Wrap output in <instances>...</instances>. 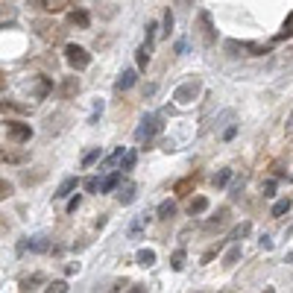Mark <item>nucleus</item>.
<instances>
[{
  "label": "nucleus",
  "mask_w": 293,
  "mask_h": 293,
  "mask_svg": "<svg viewBox=\"0 0 293 293\" xmlns=\"http://www.w3.org/2000/svg\"><path fill=\"white\" fill-rule=\"evenodd\" d=\"M33 33L38 35L41 41H47V44H59V41H65L68 30H65V27H59L53 18H35V21H33Z\"/></svg>",
  "instance_id": "obj_1"
},
{
  "label": "nucleus",
  "mask_w": 293,
  "mask_h": 293,
  "mask_svg": "<svg viewBox=\"0 0 293 293\" xmlns=\"http://www.w3.org/2000/svg\"><path fill=\"white\" fill-rule=\"evenodd\" d=\"M65 62H68L73 70H85L91 65V53L79 44H65Z\"/></svg>",
  "instance_id": "obj_2"
},
{
  "label": "nucleus",
  "mask_w": 293,
  "mask_h": 293,
  "mask_svg": "<svg viewBox=\"0 0 293 293\" xmlns=\"http://www.w3.org/2000/svg\"><path fill=\"white\" fill-rule=\"evenodd\" d=\"M6 138L12 141V144H27V141L33 138V129H30V123L12 121V123H6Z\"/></svg>",
  "instance_id": "obj_3"
},
{
  "label": "nucleus",
  "mask_w": 293,
  "mask_h": 293,
  "mask_svg": "<svg viewBox=\"0 0 293 293\" xmlns=\"http://www.w3.org/2000/svg\"><path fill=\"white\" fill-rule=\"evenodd\" d=\"M200 94V79H188V82H182V85L176 88V94H173V100L179 106H188L193 97Z\"/></svg>",
  "instance_id": "obj_4"
},
{
  "label": "nucleus",
  "mask_w": 293,
  "mask_h": 293,
  "mask_svg": "<svg viewBox=\"0 0 293 293\" xmlns=\"http://www.w3.org/2000/svg\"><path fill=\"white\" fill-rule=\"evenodd\" d=\"M30 153L21 147H0V164H27Z\"/></svg>",
  "instance_id": "obj_5"
},
{
  "label": "nucleus",
  "mask_w": 293,
  "mask_h": 293,
  "mask_svg": "<svg viewBox=\"0 0 293 293\" xmlns=\"http://www.w3.org/2000/svg\"><path fill=\"white\" fill-rule=\"evenodd\" d=\"M155 132H161V118H158V115H150V118H144V123L138 126L135 138L138 141H153Z\"/></svg>",
  "instance_id": "obj_6"
},
{
  "label": "nucleus",
  "mask_w": 293,
  "mask_h": 293,
  "mask_svg": "<svg viewBox=\"0 0 293 293\" xmlns=\"http://www.w3.org/2000/svg\"><path fill=\"white\" fill-rule=\"evenodd\" d=\"M79 94V79L76 76H62V82H59V97L62 100H73Z\"/></svg>",
  "instance_id": "obj_7"
},
{
  "label": "nucleus",
  "mask_w": 293,
  "mask_h": 293,
  "mask_svg": "<svg viewBox=\"0 0 293 293\" xmlns=\"http://www.w3.org/2000/svg\"><path fill=\"white\" fill-rule=\"evenodd\" d=\"M68 27L88 30V27H91V15H88L85 9H70V12H68Z\"/></svg>",
  "instance_id": "obj_8"
},
{
  "label": "nucleus",
  "mask_w": 293,
  "mask_h": 293,
  "mask_svg": "<svg viewBox=\"0 0 293 293\" xmlns=\"http://www.w3.org/2000/svg\"><path fill=\"white\" fill-rule=\"evenodd\" d=\"M200 33H203V41H206V44H214V41H217L214 27H211V15H208V12H200Z\"/></svg>",
  "instance_id": "obj_9"
},
{
  "label": "nucleus",
  "mask_w": 293,
  "mask_h": 293,
  "mask_svg": "<svg viewBox=\"0 0 293 293\" xmlns=\"http://www.w3.org/2000/svg\"><path fill=\"white\" fill-rule=\"evenodd\" d=\"M0 112L3 115H30V106L18 103V100H0Z\"/></svg>",
  "instance_id": "obj_10"
},
{
  "label": "nucleus",
  "mask_w": 293,
  "mask_h": 293,
  "mask_svg": "<svg viewBox=\"0 0 293 293\" xmlns=\"http://www.w3.org/2000/svg\"><path fill=\"white\" fill-rule=\"evenodd\" d=\"M135 190H138L135 182H123L121 188H118V203H121V206H129V203L135 200Z\"/></svg>",
  "instance_id": "obj_11"
},
{
  "label": "nucleus",
  "mask_w": 293,
  "mask_h": 293,
  "mask_svg": "<svg viewBox=\"0 0 293 293\" xmlns=\"http://www.w3.org/2000/svg\"><path fill=\"white\" fill-rule=\"evenodd\" d=\"M193 185H197V176L179 179V182L173 185V193H176V197H190V193H193Z\"/></svg>",
  "instance_id": "obj_12"
},
{
  "label": "nucleus",
  "mask_w": 293,
  "mask_h": 293,
  "mask_svg": "<svg viewBox=\"0 0 293 293\" xmlns=\"http://www.w3.org/2000/svg\"><path fill=\"white\" fill-rule=\"evenodd\" d=\"M121 182H123V170H115L112 176H106L103 182H100V193H112Z\"/></svg>",
  "instance_id": "obj_13"
},
{
  "label": "nucleus",
  "mask_w": 293,
  "mask_h": 293,
  "mask_svg": "<svg viewBox=\"0 0 293 293\" xmlns=\"http://www.w3.org/2000/svg\"><path fill=\"white\" fill-rule=\"evenodd\" d=\"M76 185H79V179H76V176H68V179L59 185V190L53 193V200H65V197H70V190H76Z\"/></svg>",
  "instance_id": "obj_14"
},
{
  "label": "nucleus",
  "mask_w": 293,
  "mask_h": 293,
  "mask_svg": "<svg viewBox=\"0 0 293 293\" xmlns=\"http://www.w3.org/2000/svg\"><path fill=\"white\" fill-rule=\"evenodd\" d=\"M208 211V197H193L188 203V214L190 217H200V214H206Z\"/></svg>",
  "instance_id": "obj_15"
},
{
  "label": "nucleus",
  "mask_w": 293,
  "mask_h": 293,
  "mask_svg": "<svg viewBox=\"0 0 293 293\" xmlns=\"http://www.w3.org/2000/svg\"><path fill=\"white\" fill-rule=\"evenodd\" d=\"M135 79H138V76H135V70H132V68H126V70L121 73V76H118V85H115V88H118V91H126V88H132V85H135Z\"/></svg>",
  "instance_id": "obj_16"
},
{
  "label": "nucleus",
  "mask_w": 293,
  "mask_h": 293,
  "mask_svg": "<svg viewBox=\"0 0 293 293\" xmlns=\"http://www.w3.org/2000/svg\"><path fill=\"white\" fill-rule=\"evenodd\" d=\"M27 246H30V249H33V252H44V249H47V238H44V235H38V238H30V243H21V246H18V249H21V252H24V249H27Z\"/></svg>",
  "instance_id": "obj_17"
},
{
  "label": "nucleus",
  "mask_w": 293,
  "mask_h": 293,
  "mask_svg": "<svg viewBox=\"0 0 293 293\" xmlns=\"http://www.w3.org/2000/svg\"><path fill=\"white\" fill-rule=\"evenodd\" d=\"M150 53H153V47H147V44H141V47H138V53H135L138 70H147V65H150Z\"/></svg>",
  "instance_id": "obj_18"
},
{
  "label": "nucleus",
  "mask_w": 293,
  "mask_h": 293,
  "mask_svg": "<svg viewBox=\"0 0 293 293\" xmlns=\"http://www.w3.org/2000/svg\"><path fill=\"white\" fill-rule=\"evenodd\" d=\"M155 214H158V220H170L173 214H176V203H173V200H164V203L158 206Z\"/></svg>",
  "instance_id": "obj_19"
},
{
  "label": "nucleus",
  "mask_w": 293,
  "mask_h": 293,
  "mask_svg": "<svg viewBox=\"0 0 293 293\" xmlns=\"http://www.w3.org/2000/svg\"><path fill=\"white\" fill-rule=\"evenodd\" d=\"M44 176H47L44 167H35V173H24V176H21V182H24V185H38Z\"/></svg>",
  "instance_id": "obj_20"
},
{
  "label": "nucleus",
  "mask_w": 293,
  "mask_h": 293,
  "mask_svg": "<svg viewBox=\"0 0 293 293\" xmlns=\"http://www.w3.org/2000/svg\"><path fill=\"white\" fill-rule=\"evenodd\" d=\"M290 206H293V200H290V197L278 200L276 206H273V211H270V217H281V214H287V211H290Z\"/></svg>",
  "instance_id": "obj_21"
},
{
  "label": "nucleus",
  "mask_w": 293,
  "mask_h": 293,
  "mask_svg": "<svg viewBox=\"0 0 293 293\" xmlns=\"http://www.w3.org/2000/svg\"><path fill=\"white\" fill-rule=\"evenodd\" d=\"M70 6H76V0H47V12H65Z\"/></svg>",
  "instance_id": "obj_22"
},
{
  "label": "nucleus",
  "mask_w": 293,
  "mask_h": 293,
  "mask_svg": "<svg viewBox=\"0 0 293 293\" xmlns=\"http://www.w3.org/2000/svg\"><path fill=\"white\" fill-rule=\"evenodd\" d=\"M229 223V208H217V214H214V217H211V220H208V229H214V226H226Z\"/></svg>",
  "instance_id": "obj_23"
},
{
  "label": "nucleus",
  "mask_w": 293,
  "mask_h": 293,
  "mask_svg": "<svg viewBox=\"0 0 293 293\" xmlns=\"http://www.w3.org/2000/svg\"><path fill=\"white\" fill-rule=\"evenodd\" d=\"M135 258H138L141 267H153V264H155V252H153V249H138V255H135Z\"/></svg>",
  "instance_id": "obj_24"
},
{
  "label": "nucleus",
  "mask_w": 293,
  "mask_h": 293,
  "mask_svg": "<svg viewBox=\"0 0 293 293\" xmlns=\"http://www.w3.org/2000/svg\"><path fill=\"white\" fill-rule=\"evenodd\" d=\"M135 161H138V153H135V150H129L126 155H121V170L123 173L132 170V167H135Z\"/></svg>",
  "instance_id": "obj_25"
},
{
  "label": "nucleus",
  "mask_w": 293,
  "mask_h": 293,
  "mask_svg": "<svg viewBox=\"0 0 293 293\" xmlns=\"http://www.w3.org/2000/svg\"><path fill=\"white\" fill-rule=\"evenodd\" d=\"M144 223H147V214H138L132 220V226H129V238H138L141 232H144Z\"/></svg>",
  "instance_id": "obj_26"
},
{
  "label": "nucleus",
  "mask_w": 293,
  "mask_h": 293,
  "mask_svg": "<svg viewBox=\"0 0 293 293\" xmlns=\"http://www.w3.org/2000/svg\"><path fill=\"white\" fill-rule=\"evenodd\" d=\"M232 167H223V170L217 173V176H214V188H226V185H229V179H232Z\"/></svg>",
  "instance_id": "obj_27"
},
{
  "label": "nucleus",
  "mask_w": 293,
  "mask_h": 293,
  "mask_svg": "<svg viewBox=\"0 0 293 293\" xmlns=\"http://www.w3.org/2000/svg\"><path fill=\"white\" fill-rule=\"evenodd\" d=\"M50 88H53V82L47 79V76H41V79H38V85H35V97H47V94H50Z\"/></svg>",
  "instance_id": "obj_28"
},
{
  "label": "nucleus",
  "mask_w": 293,
  "mask_h": 293,
  "mask_svg": "<svg viewBox=\"0 0 293 293\" xmlns=\"http://www.w3.org/2000/svg\"><path fill=\"white\" fill-rule=\"evenodd\" d=\"M155 30H158V24H155V21H147V35H144V44H147V47H153Z\"/></svg>",
  "instance_id": "obj_29"
},
{
  "label": "nucleus",
  "mask_w": 293,
  "mask_h": 293,
  "mask_svg": "<svg viewBox=\"0 0 293 293\" xmlns=\"http://www.w3.org/2000/svg\"><path fill=\"white\" fill-rule=\"evenodd\" d=\"M97 158H100V147H94V150H88V153L82 155V167H91V164H94Z\"/></svg>",
  "instance_id": "obj_30"
},
{
  "label": "nucleus",
  "mask_w": 293,
  "mask_h": 293,
  "mask_svg": "<svg viewBox=\"0 0 293 293\" xmlns=\"http://www.w3.org/2000/svg\"><path fill=\"white\" fill-rule=\"evenodd\" d=\"M238 258H241V246L235 243V246L229 249V255H226V258H223V264H226V267H232V264H235V261H238Z\"/></svg>",
  "instance_id": "obj_31"
},
{
  "label": "nucleus",
  "mask_w": 293,
  "mask_h": 293,
  "mask_svg": "<svg viewBox=\"0 0 293 293\" xmlns=\"http://www.w3.org/2000/svg\"><path fill=\"white\" fill-rule=\"evenodd\" d=\"M170 264H173V270H182V267H185V249H176L173 258H170Z\"/></svg>",
  "instance_id": "obj_32"
},
{
  "label": "nucleus",
  "mask_w": 293,
  "mask_h": 293,
  "mask_svg": "<svg viewBox=\"0 0 293 293\" xmlns=\"http://www.w3.org/2000/svg\"><path fill=\"white\" fill-rule=\"evenodd\" d=\"M41 281H44V278L35 273V276H30V278H24V281H21V290H33L35 284H41Z\"/></svg>",
  "instance_id": "obj_33"
},
{
  "label": "nucleus",
  "mask_w": 293,
  "mask_h": 293,
  "mask_svg": "<svg viewBox=\"0 0 293 293\" xmlns=\"http://www.w3.org/2000/svg\"><path fill=\"white\" fill-rule=\"evenodd\" d=\"M170 33H173V12L167 9V12H164V30H161V35L170 38Z\"/></svg>",
  "instance_id": "obj_34"
},
{
  "label": "nucleus",
  "mask_w": 293,
  "mask_h": 293,
  "mask_svg": "<svg viewBox=\"0 0 293 293\" xmlns=\"http://www.w3.org/2000/svg\"><path fill=\"white\" fill-rule=\"evenodd\" d=\"M82 188H85L88 193H97V190H100V179H97V176H91V179L82 182Z\"/></svg>",
  "instance_id": "obj_35"
},
{
  "label": "nucleus",
  "mask_w": 293,
  "mask_h": 293,
  "mask_svg": "<svg viewBox=\"0 0 293 293\" xmlns=\"http://www.w3.org/2000/svg\"><path fill=\"white\" fill-rule=\"evenodd\" d=\"M12 182H6V179H0V200H9L12 197Z\"/></svg>",
  "instance_id": "obj_36"
},
{
  "label": "nucleus",
  "mask_w": 293,
  "mask_h": 293,
  "mask_svg": "<svg viewBox=\"0 0 293 293\" xmlns=\"http://www.w3.org/2000/svg\"><path fill=\"white\" fill-rule=\"evenodd\" d=\"M249 235V223H241L235 232H232V241H238V238H246Z\"/></svg>",
  "instance_id": "obj_37"
},
{
  "label": "nucleus",
  "mask_w": 293,
  "mask_h": 293,
  "mask_svg": "<svg viewBox=\"0 0 293 293\" xmlns=\"http://www.w3.org/2000/svg\"><path fill=\"white\" fill-rule=\"evenodd\" d=\"M47 290H50V293H65V290H68V281H50V284H47Z\"/></svg>",
  "instance_id": "obj_38"
},
{
  "label": "nucleus",
  "mask_w": 293,
  "mask_h": 293,
  "mask_svg": "<svg viewBox=\"0 0 293 293\" xmlns=\"http://www.w3.org/2000/svg\"><path fill=\"white\" fill-rule=\"evenodd\" d=\"M121 155H123V147H118V150H115V153H112V155H109V158L103 161V167H112V164H115V161H118Z\"/></svg>",
  "instance_id": "obj_39"
},
{
  "label": "nucleus",
  "mask_w": 293,
  "mask_h": 293,
  "mask_svg": "<svg viewBox=\"0 0 293 293\" xmlns=\"http://www.w3.org/2000/svg\"><path fill=\"white\" fill-rule=\"evenodd\" d=\"M261 193H264V197H273V193H276V179L264 182V188H261Z\"/></svg>",
  "instance_id": "obj_40"
},
{
  "label": "nucleus",
  "mask_w": 293,
  "mask_h": 293,
  "mask_svg": "<svg viewBox=\"0 0 293 293\" xmlns=\"http://www.w3.org/2000/svg\"><path fill=\"white\" fill-rule=\"evenodd\" d=\"M79 206H82V197H79V193H76V197H70V203H68V214H73V211H76Z\"/></svg>",
  "instance_id": "obj_41"
},
{
  "label": "nucleus",
  "mask_w": 293,
  "mask_h": 293,
  "mask_svg": "<svg viewBox=\"0 0 293 293\" xmlns=\"http://www.w3.org/2000/svg\"><path fill=\"white\" fill-rule=\"evenodd\" d=\"M30 9H47V0H30Z\"/></svg>",
  "instance_id": "obj_42"
},
{
  "label": "nucleus",
  "mask_w": 293,
  "mask_h": 293,
  "mask_svg": "<svg viewBox=\"0 0 293 293\" xmlns=\"http://www.w3.org/2000/svg\"><path fill=\"white\" fill-rule=\"evenodd\" d=\"M188 50V41H176V53H185Z\"/></svg>",
  "instance_id": "obj_43"
},
{
  "label": "nucleus",
  "mask_w": 293,
  "mask_h": 293,
  "mask_svg": "<svg viewBox=\"0 0 293 293\" xmlns=\"http://www.w3.org/2000/svg\"><path fill=\"white\" fill-rule=\"evenodd\" d=\"M3 88H6V73L0 70V91H3Z\"/></svg>",
  "instance_id": "obj_44"
},
{
  "label": "nucleus",
  "mask_w": 293,
  "mask_h": 293,
  "mask_svg": "<svg viewBox=\"0 0 293 293\" xmlns=\"http://www.w3.org/2000/svg\"><path fill=\"white\" fill-rule=\"evenodd\" d=\"M287 135H293V115H290V123H287Z\"/></svg>",
  "instance_id": "obj_45"
}]
</instances>
